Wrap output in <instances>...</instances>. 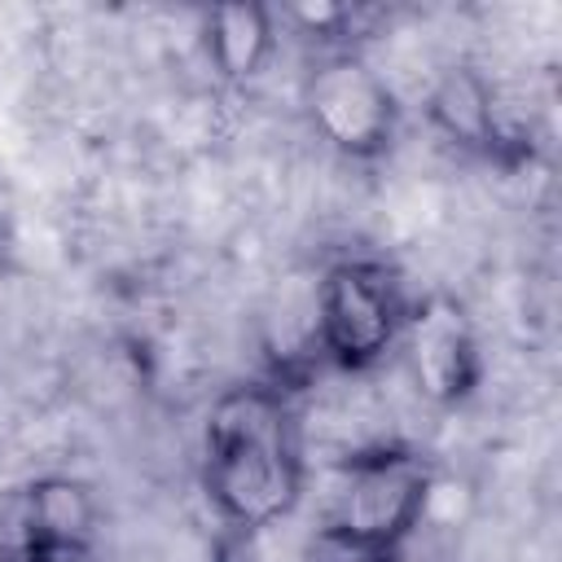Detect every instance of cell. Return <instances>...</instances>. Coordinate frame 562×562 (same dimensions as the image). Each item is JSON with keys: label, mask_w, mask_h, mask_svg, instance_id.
<instances>
[{"label": "cell", "mask_w": 562, "mask_h": 562, "mask_svg": "<svg viewBox=\"0 0 562 562\" xmlns=\"http://www.w3.org/2000/svg\"><path fill=\"white\" fill-rule=\"evenodd\" d=\"M97 522L101 509L83 479L44 474L18 496L9 562H83L97 540Z\"/></svg>", "instance_id": "8992f818"}, {"label": "cell", "mask_w": 562, "mask_h": 562, "mask_svg": "<svg viewBox=\"0 0 562 562\" xmlns=\"http://www.w3.org/2000/svg\"><path fill=\"white\" fill-rule=\"evenodd\" d=\"M299 105L312 136L347 162H378L400 136V97L360 44L316 48L303 70Z\"/></svg>", "instance_id": "277c9868"}, {"label": "cell", "mask_w": 562, "mask_h": 562, "mask_svg": "<svg viewBox=\"0 0 562 562\" xmlns=\"http://www.w3.org/2000/svg\"><path fill=\"white\" fill-rule=\"evenodd\" d=\"M400 351L417 395L430 408H461L483 382V347L474 316L448 290H430L413 299L400 334Z\"/></svg>", "instance_id": "5b68a950"}, {"label": "cell", "mask_w": 562, "mask_h": 562, "mask_svg": "<svg viewBox=\"0 0 562 562\" xmlns=\"http://www.w3.org/2000/svg\"><path fill=\"white\" fill-rule=\"evenodd\" d=\"M426 119L452 149L474 154V158H501L509 145L501 92L470 61H457L435 75L426 92Z\"/></svg>", "instance_id": "52a82bcc"}, {"label": "cell", "mask_w": 562, "mask_h": 562, "mask_svg": "<svg viewBox=\"0 0 562 562\" xmlns=\"http://www.w3.org/2000/svg\"><path fill=\"white\" fill-rule=\"evenodd\" d=\"M202 496L237 536L281 527L307 483L303 426L277 382L224 386L202 422Z\"/></svg>", "instance_id": "6da1fadb"}, {"label": "cell", "mask_w": 562, "mask_h": 562, "mask_svg": "<svg viewBox=\"0 0 562 562\" xmlns=\"http://www.w3.org/2000/svg\"><path fill=\"white\" fill-rule=\"evenodd\" d=\"M408 290L378 255H338L321 268L312 290V347L338 373H373L400 351L408 321Z\"/></svg>", "instance_id": "3957f363"}, {"label": "cell", "mask_w": 562, "mask_h": 562, "mask_svg": "<svg viewBox=\"0 0 562 562\" xmlns=\"http://www.w3.org/2000/svg\"><path fill=\"white\" fill-rule=\"evenodd\" d=\"M281 40V18L268 4L255 0H233V4H215L202 13V57L215 70L220 83H255Z\"/></svg>", "instance_id": "ba28073f"}, {"label": "cell", "mask_w": 562, "mask_h": 562, "mask_svg": "<svg viewBox=\"0 0 562 562\" xmlns=\"http://www.w3.org/2000/svg\"><path fill=\"white\" fill-rule=\"evenodd\" d=\"M435 465L395 439L356 443L329 483L321 540L342 562H400L435 509Z\"/></svg>", "instance_id": "7a4b0ae2"}]
</instances>
